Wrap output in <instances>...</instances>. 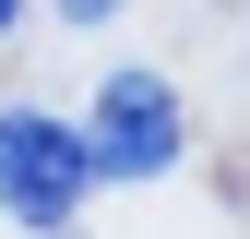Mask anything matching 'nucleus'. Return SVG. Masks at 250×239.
<instances>
[{
    "instance_id": "f257e3e1",
    "label": "nucleus",
    "mask_w": 250,
    "mask_h": 239,
    "mask_svg": "<svg viewBox=\"0 0 250 239\" xmlns=\"http://www.w3.org/2000/svg\"><path fill=\"white\" fill-rule=\"evenodd\" d=\"M83 191H96V156H83L72 120H48V108H0V203H12L24 227H72Z\"/></svg>"
},
{
    "instance_id": "f03ea898",
    "label": "nucleus",
    "mask_w": 250,
    "mask_h": 239,
    "mask_svg": "<svg viewBox=\"0 0 250 239\" xmlns=\"http://www.w3.org/2000/svg\"><path fill=\"white\" fill-rule=\"evenodd\" d=\"M191 143V120H179V96L155 72H107L96 84V120H83V156H96V179H155Z\"/></svg>"
},
{
    "instance_id": "7ed1b4c3",
    "label": "nucleus",
    "mask_w": 250,
    "mask_h": 239,
    "mask_svg": "<svg viewBox=\"0 0 250 239\" xmlns=\"http://www.w3.org/2000/svg\"><path fill=\"white\" fill-rule=\"evenodd\" d=\"M60 12H72V24H96V12H119V0H60Z\"/></svg>"
},
{
    "instance_id": "20e7f679",
    "label": "nucleus",
    "mask_w": 250,
    "mask_h": 239,
    "mask_svg": "<svg viewBox=\"0 0 250 239\" xmlns=\"http://www.w3.org/2000/svg\"><path fill=\"white\" fill-rule=\"evenodd\" d=\"M12 24H24V0H0V36H12Z\"/></svg>"
}]
</instances>
